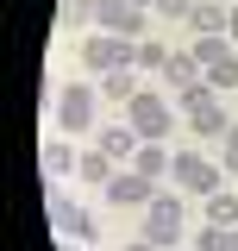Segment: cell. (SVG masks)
I'll list each match as a JSON object with an SVG mask.
<instances>
[{
  "label": "cell",
  "instance_id": "1",
  "mask_svg": "<svg viewBox=\"0 0 238 251\" xmlns=\"http://www.w3.org/2000/svg\"><path fill=\"white\" fill-rule=\"evenodd\" d=\"M119 120L132 126V132H138L144 145H169V132L182 126V113H176V100H169V94L144 88L138 100H132V107H125V113H119Z\"/></svg>",
  "mask_w": 238,
  "mask_h": 251
},
{
  "label": "cell",
  "instance_id": "2",
  "mask_svg": "<svg viewBox=\"0 0 238 251\" xmlns=\"http://www.w3.org/2000/svg\"><path fill=\"white\" fill-rule=\"evenodd\" d=\"M176 113H182V126H188L194 138H207V145L232 132V120H226V107H219V88H213V82H201V88L176 94Z\"/></svg>",
  "mask_w": 238,
  "mask_h": 251
},
{
  "label": "cell",
  "instance_id": "3",
  "mask_svg": "<svg viewBox=\"0 0 238 251\" xmlns=\"http://www.w3.org/2000/svg\"><path fill=\"white\" fill-rule=\"evenodd\" d=\"M82 69H88V75L138 69V44H132V38H113V31H88V38H82Z\"/></svg>",
  "mask_w": 238,
  "mask_h": 251
},
{
  "label": "cell",
  "instance_id": "4",
  "mask_svg": "<svg viewBox=\"0 0 238 251\" xmlns=\"http://www.w3.org/2000/svg\"><path fill=\"white\" fill-rule=\"evenodd\" d=\"M182 226H188V214H182V201L169 195V188H157L144 207V239L157 251H182Z\"/></svg>",
  "mask_w": 238,
  "mask_h": 251
},
{
  "label": "cell",
  "instance_id": "5",
  "mask_svg": "<svg viewBox=\"0 0 238 251\" xmlns=\"http://www.w3.org/2000/svg\"><path fill=\"white\" fill-rule=\"evenodd\" d=\"M94 113H100V88H88V82H69V88L57 94V126H63V138L94 132Z\"/></svg>",
  "mask_w": 238,
  "mask_h": 251
},
{
  "label": "cell",
  "instance_id": "6",
  "mask_svg": "<svg viewBox=\"0 0 238 251\" xmlns=\"http://www.w3.org/2000/svg\"><path fill=\"white\" fill-rule=\"evenodd\" d=\"M169 176H176L188 195H213L219 188V163L207 151H194V145H176V163H169Z\"/></svg>",
  "mask_w": 238,
  "mask_h": 251
},
{
  "label": "cell",
  "instance_id": "7",
  "mask_svg": "<svg viewBox=\"0 0 238 251\" xmlns=\"http://www.w3.org/2000/svg\"><path fill=\"white\" fill-rule=\"evenodd\" d=\"M100 195H107L113 207H150V195H157V182H150V176H138V170L125 163V170H113V182L100 188Z\"/></svg>",
  "mask_w": 238,
  "mask_h": 251
},
{
  "label": "cell",
  "instance_id": "8",
  "mask_svg": "<svg viewBox=\"0 0 238 251\" xmlns=\"http://www.w3.org/2000/svg\"><path fill=\"white\" fill-rule=\"evenodd\" d=\"M75 163H82V151H75L69 138H50V145L38 151V170H44V182H69V176H75Z\"/></svg>",
  "mask_w": 238,
  "mask_h": 251
},
{
  "label": "cell",
  "instance_id": "9",
  "mask_svg": "<svg viewBox=\"0 0 238 251\" xmlns=\"http://www.w3.org/2000/svg\"><path fill=\"white\" fill-rule=\"evenodd\" d=\"M163 75H169V94H188V88L207 82V63L194 57V50H169V69H163Z\"/></svg>",
  "mask_w": 238,
  "mask_h": 251
},
{
  "label": "cell",
  "instance_id": "10",
  "mask_svg": "<svg viewBox=\"0 0 238 251\" xmlns=\"http://www.w3.org/2000/svg\"><path fill=\"white\" fill-rule=\"evenodd\" d=\"M94 145H100V151L113 157V163H132V157H138V145H144V138H138L132 126L119 120V126H100V132H94Z\"/></svg>",
  "mask_w": 238,
  "mask_h": 251
},
{
  "label": "cell",
  "instance_id": "11",
  "mask_svg": "<svg viewBox=\"0 0 238 251\" xmlns=\"http://www.w3.org/2000/svg\"><path fill=\"white\" fill-rule=\"evenodd\" d=\"M138 94H144V88H138V69H113V75H100V100H113L119 113H125Z\"/></svg>",
  "mask_w": 238,
  "mask_h": 251
},
{
  "label": "cell",
  "instance_id": "12",
  "mask_svg": "<svg viewBox=\"0 0 238 251\" xmlns=\"http://www.w3.org/2000/svg\"><path fill=\"white\" fill-rule=\"evenodd\" d=\"M226 19H232V6H213V0H201V6L188 13V31H194V38H226Z\"/></svg>",
  "mask_w": 238,
  "mask_h": 251
},
{
  "label": "cell",
  "instance_id": "13",
  "mask_svg": "<svg viewBox=\"0 0 238 251\" xmlns=\"http://www.w3.org/2000/svg\"><path fill=\"white\" fill-rule=\"evenodd\" d=\"M169 163H176V151H169V145H138V157H132V170H138V176H150L157 188H163V176H169Z\"/></svg>",
  "mask_w": 238,
  "mask_h": 251
},
{
  "label": "cell",
  "instance_id": "14",
  "mask_svg": "<svg viewBox=\"0 0 238 251\" xmlns=\"http://www.w3.org/2000/svg\"><path fill=\"white\" fill-rule=\"evenodd\" d=\"M113 170H125V163H113V157L100 151V145H94V151H82V163H75V176H82V182H113Z\"/></svg>",
  "mask_w": 238,
  "mask_h": 251
},
{
  "label": "cell",
  "instance_id": "15",
  "mask_svg": "<svg viewBox=\"0 0 238 251\" xmlns=\"http://www.w3.org/2000/svg\"><path fill=\"white\" fill-rule=\"evenodd\" d=\"M207 226H238V188H213L207 195Z\"/></svg>",
  "mask_w": 238,
  "mask_h": 251
},
{
  "label": "cell",
  "instance_id": "16",
  "mask_svg": "<svg viewBox=\"0 0 238 251\" xmlns=\"http://www.w3.org/2000/svg\"><path fill=\"white\" fill-rule=\"evenodd\" d=\"M194 251H238V226H201Z\"/></svg>",
  "mask_w": 238,
  "mask_h": 251
},
{
  "label": "cell",
  "instance_id": "17",
  "mask_svg": "<svg viewBox=\"0 0 238 251\" xmlns=\"http://www.w3.org/2000/svg\"><path fill=\"white\" fill-rule=\"evenodd\" d=\"M163 69H169V44L144 38V44H138V75H163Z\"/></svg>",
  "mask_w": 238,
  "mask_h": 251
},
{
  "label": "cell",
  "instance_id": "18",
  "mask_svg": "<svg viewBox=\"0 0 238 251\" xmlns=\"http://www.w3.org/2000/svg\"><path fill=\"white\" fill-rule=\"evenodd\" d=\"M125 13H132L125 0H94V31H119V25H125Z\"/></svg>",
  "mask_w": 238,
  "mask_h": 251
},
{
  "label": "cell",
  "instance_id": "19",
  "mask_svg": "<svg viewBox=\"0 0 238 251\" xmlns=\"http://www.w3.org/2000/svg\"><path fill=\"white\" fill-rule=\"evenodd\" d=\"M207 82H213L219 94H232V88H238V50H226V57L213 63V69H207Z\"/></svg>",
  "mask_w": 238,
  "mask_h": 251
},
{
  "label": "cell",
  "instance_id": "20",
  "mask_svg": "<svg viewBox=\"0 0 238 251\" xmlns=\"http://www.w3.org/2000/svg\"><path fill=\"white\" fill-rule=\"evenodd\" d=\"M194 6H201V0H157V19H163V25H188Z\"/></svg>",
  "mask_w": 238,
  "mask_h": 251
},
{
  "label": "cell",
  "instance_id": "21",
  "mask_svg": "<svg viewBox=\"0 0 238 251\" xmlns=\"http://www.w3.org/2000/svg\"><path fill=\"white\" fill-rule=\"evenodd\" d=\"M188 50H194V57H201V63H207V69H213V63L226 57V50H232V44H226V38H194V44H188Z\"/></svg>",
  "mask_w": 238,
  "mask_h": 251
},
{
  "label": "cell",
  "instance_id": "22",
  "mask_svg": "<svg viewBox=\"0 0 238 251\" xmlns=\"http://www.w3.org/2000/svg\"><path fill=\"white\" fill-rule=\"evenodd\" d=\"M63 25H94V0H63Z\"/></svg>",
  "mask_w": 238,
  "mask_h": 251
},
{
  "label": "cell",
  "instance_id": "23",
  "mask_svg": "<svg viewBox=\"0 0 238 251\" xmlns=\"http://www.w3.org/2000/svg\"><path fill=\"white\" fill-rule=\"evenodd\" d=\"M63 232H69V239H94V214H88V207H75V214L63 220Z\"/></svg>",
  "mask_w": 238,
  "mask_h": 251
},
{
  "label": "cell",
  "instance_id": "24",
  "mask_svg": "<svg viewBox=\"0 0 238 251\" xmlns=\"http://www.w3.org/2000/svg\"><path fill=\"white\" fill-rule=\"evenodd\" d=\"M219 170H226V176H238V126L219 138Z\"/></svg>",
  "mask_w": 238,
  "mask_h": 251
},
{
  "label": "cell",
  "instance_id": "25",
  "mask_svg": "<svg viewBox=\"0 0 238 251\" xmlns=\"http://www.w3.org/2000/svg\"><path fill=\"white\" fill-rule=\"evenodd\" d=\"M119 251H157V245H150L144 232H138V239H125V245H119Z\"/></svg>",
  "mask_w": 238,
  "mask_h": 251
},
{
  "label": "cell",
  "instance_id": "26",
  "mask_svg": "<svg viewBox=\"0 0 238 251\" xmlns=\"http://www.w3.org/2000/svg\"><path fill=\"white\" fill-rule=\"evenodd\" d=\"M226 38H238V0H232V19H226Z\"/></svg>",
  "mask_w": 238,
  "mask_h": 251
},
{
  "label": "cell",
  "instance_id": "27",
  "mask_svg": "<svg viewBox=\"0 0 238 251\" xmlns=\"http://www.w3.org/2000/svg\"><path fill=\"white\" fill-rule=\"evenodd\" d=\"M125 6H144V13H157V0H125Z\"/></svg>",
  "mask_w": 238,
  "mask_h": 251
},
{
  "label": "cell",
  "instance_id": "28",
  "mask_svg": "<svg viewBox=\"0 0 238 251\" xmlns=\"http://www.w3.org/2000/svg\"><path fill=\"white\" fill-rule=\"evenodd\" d=\"M213 6H232V0H213Z\"/></svg>",
  "mask_w": 238,
  "mask_h": 251
},
{
  "label": "cell",
  "instance_id": "29",
  "mask_svg": "<svg viewBox=\"0 0 238 251\" xmlns=\"http://www.w3.org/2000/svg\"><path fill=\"white\" fill-rule=\"evenodd\" d=\"M188 251H194V245H188Z\"/></svg>",
  "mask_w": 238,
  "mask_h": 251
}]
</instances>
